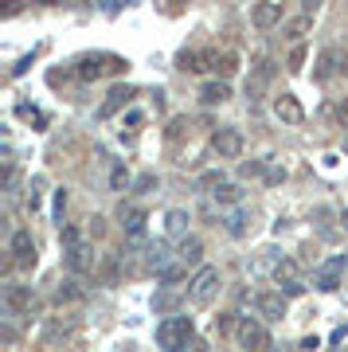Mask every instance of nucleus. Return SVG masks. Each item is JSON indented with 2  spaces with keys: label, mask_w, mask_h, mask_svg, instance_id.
Segmentation results:
<instances>
[{
  "label": "nucleus",
  "mask_w": 348,
  "mask_h": 352,
  "mask_svg": "<svg viewBox=\"0 0 348 352\" xmlns=\"http://www.w3.org/2000/svg\"><path fill=\"white\" fill-rule=\"evenodd\" d=\"M298 270H301V266L294 263V258H282V266L274 270V282H278V286H282V282H301Z\"/></svg>",
  "instance_id": "obj_33"
},
{
  "label": "nucleus",
  "mask_w": 348,
  "mask_h": 352,
  "mask_svg": "<svg viewBox=\"0 0 348 352\" xmlns=\"http://www.w3.org/2000/svg\"><path fill=\"white\" fill-rule=\"evenodd\" d=\"M239 344H243V352H270V333H266L262 321L243 317V325H239Z\"/></svg>",
  "instance_id": "obj_6"
},
{
  "label": "nucleus",
  "mask_w": 348,
  "mask_h": 352,
  "mask_svg": "<svg viewBox=\"0 0 348 352\" xmlns=\"http://www.w3.org/2000/svg\"><path fill=\"white\" fill-rule=\"evenodd\" d=\"M133 98H137V87H129V82H118V87H110L106 102L98 106V118H113V113L125 110V106H129Z\"/></svg>",
  "instance_id": "obj_8"
},
{
  "label": "nucleus",
  "mask_w": 348,
  "mask_h": 352,
  "mask_svg": "<svg viewBox=\"0 0 348 352\" xmlns=\"http://www.w3.org/2000/svg\"><path fill=\"white\" fill-rule=\"evenodd\" d=\"M348 270V258L345 254H333L329 263H321L317 270H313V289H325V294H333L336 286H340V274Z\"/></svg>",
  "instance_id": "obj_5"
},
{
  "label": "nucleus",
  "mask_w": 348,
  "mask_h": 352,
  "mask_svg": "<svg viewBox=\"0 0 348 352\" xmlns=\"http://www.w3.org/2000/svg\"><path fill=\"white\" fill-rule=\"evenodd\" d=\"M282 32H286V39H294V43H298L301 36H309V32H313V16H294V20H286V24H282Z\"/></svg>",
  "instance_id": "obj_26"
},
{
  "label": "nucleus",
  "mask_w": 348,
  "mask_h": 352,
  "mask_svg": "<svg viewBox=\"0 0 348 352\" xmlns=\"http://www.w3.org/2000/svg\"><path fill=\"white\" fill-rule=\"evenodd\" d=\"M301 349H305V352H317V349H321V340H317V337H305V340H301Z\"/></svg>",
  "instance_id": "obj_48"
},
{
  "label": "nucleus",
  "mask_w": 348,
  "mask_h": 352,
  "mask_svg": "<svg viewBox=\"0 0 348 352\" xmlns=\"http://www.w3.org/2000/svg\"><path fill=\"white\" fill-rule=\"evenodd\" d=\"M180 352H208V340L192 337V340H188V344H184V349H180Z\"/></svg>",
  "instance_id": "obj_45"
},
{
  "label": "nucleus",
  "mask_w": 348,
  "mask_h": 352,
  "mask_svg": "<svg viewBox=\"0 0 348 352\" xmlns=\"http://www.w3.org/2000/svg\"><path fill=\"white\" fill-rule=\"evenodd\" d=\"M176 305H180V289L176 286H161L153 294V309H157V314H173Z\"/></svg>",
  "instance_id": "obj_23"
},
{
  "label": "nucleus",
  "mask_w": 348,
  "mask_h": 352,
  "mask_svg": "<svg viewBox=\"0 0 348 352\" xmlns=\"http://www.w3.org/2000/svg\"><path fill=\"white\" fill-rule=\"evenodd\" d=\"M266 180H270V184H282V180H286V168H270V173H266Z\"/></svg>",
  "instance_id": "obj_47"
},
{
  "label": "nucleus",
  "mask_w": 348,
  "mask_h": 352,
  "mask_svg": "<svg viewBox=\"0 0 348 352\" xmlns=\"http://www.w3.org/2000/svg\"><path fill=\"white\" fill-rule=\"evenodd\" d=\"M43 184H47V180H43V176H32V200H28V208H32V212H39V204H43Z\"/></svg>",
  "instance_id": "obj_36"
},
{
  "label": "nucleus",
  "mask_w": 348,
  "mask_h": 352,
  "mask_svg": "<svg viewBox=\"0 0 348 352\" xmlns=\"http://www.w3.org/2000/svg\"><path fill=\"white\" fill-rule=\"evenodd\" d=\"M32 63H36V51H32V55H24V59H20V63H16L12 71H8V75H12V78H20V75H24V71H28Z\"/></svg>",
  "instance_id": "obj_41"
},
{
  "label": "nucleus",
  "mask_w": 348,
  "mask_h": 352,
  "mask_svg": "<svg viewBox=\"0 0 348 352\" xmlns=\"http://www.w3.org/2000/svg\"><path fill=\"white\" fill-rule=\"evenodd\" d=\"M212 63H215V51H180L176 55V67L184 71V75H199V71H212Z\"/></svg>",
  "instance_id": "obj_11"
},
{
  "label": "nucleus",
  "mask_w": 348,
  "mask_h": 352,
  "mask_svg": "<svg viewBox=\"0 0 348 352\" xmlns=\"http://www.w3.org/2000/svg\"><path fill=\"white\" fill-rule=\"evenodd\" d=\"M83 298H87V289L78 286L75 278H67V282H63L59 289H55V302L59 305H71V302H83Z\"/></svg>",
  "instance_id": "obj_25"
},
{
  "label": "nucleus",
  "mask_w": 348,
  "mask_h": 352,
  "mask_svg": "<svg viewBox=\"0 0 348 352\" xmlns=\"http://www.w3.org/2000/svg\"><path fill=\"white\" fill-rule=\"evenodd\" d=\"M239 325H243V321H239L235 314H219L215 317V329H219V333H231V329H239Z\"/></svg>",
  "instance_id": "obj_38"
},
{
  "label": "nucleus",
  "mask_w": 348,
  "mask_h": 352,
  "mask_svg": "<svg viewBox=\"0 0 348 352\" xmlns=\"http://www.w3.org/2000/svg\"><path fill=\"white\" fill-rule=\"evenodd\" d=\"M67 270H71V274H87V270H94V258H90L87 243L75 247V251H67Z\"/></svg>",
  "instance_id": "obj_22"
},
{
  "label": "nucleus",
  "mask_w": 348,
  "mask_h": 352,
  "mask_svg": "<svg viewBox=\"0 0 348 352\" xmlns=\"http://www.w3.org/2000/svg\"><path fill=\"white\" fill-rule=\"evenodd\" d=\"M278 294H282V298H301V294H305V282H282V286H278Z\"/></svg>",
  "instance_id": "obj_37"
},
{
  "label": "nucleus",
  "mask_w": 348,
  "mask_h": 352,
  "mask_svg": "<svg viewBox=\"0 0 348 352\" xmlns=\"http://www.w3.org/2000/svg\"><path fill=\"white\" fill-rule=\"evenodd\" d=\"M173 263H176V258L168 254V247H164V243H153L149 254H145V270H157V274H164Z\"/></svg>",
  "instance_id": "obj_18"
},
{
  "label": "nucleus",
  "mask_w": 348,
  "mask_h": 352,
  "mask_svg": "<svg viewBox=\"0 0 348 352\" xmlns=\"http://www.w3.org/2000/svg\"><path fill=\"white\" fill-rule=\"evenodd\" d=\"M270 78H274V63L270 59H262L259 67H254V75H250V82H247V94H250V102L259 98L262 90L270 87Z\"/></svg>",
  "instance_id": "obj_17"
},
{
  "label": "nucleus",
  "mask_w": 348,
  "mask_h": 352,
  "mask_svg": "<svg viewBox=\"0 0 348 352\" xmlns=\"http://www.w3.org/2000/svg\"><path fill=\"white\" fill-rule=\"evenodd\" d=\"M141 122H145V118H141V110H129V113H125V126H129V129H137Z\"/></svg>",
  "instance_id": "obj_46"
},
{
  "label": "nucleus",
  "mask_w": 348,
  "mask_h": 352,
  "mask_svg": "<svg viewBox=\"0 0 348 352\" xmlns=\"http://www.w3.org/2000/svg\"><path fill=\"white\" fill-rule=\"evenodd\" d=\"M118 219H122L125 227V235L129 239H145V208H137V204H122V212H118Z\"/></svg>",
  "instance_id": "obj_12"
},
{
  "label": "nucleus",
  "mask_w": 348,
  "mask_h": 352,
  "mask_svg": "<svg viewBox=\"0 0 348 352\" xmlns=\"http://www.w3.org/2000/svg\"><path fill=\"white\" fill-rule=\"evenodd\" d=\"M196 184H199V192H212V196H215V192L224 188L227 180H224V173H219V168H212V173H199Z\"/></svg>",
  "instance_id": "obj_30"
},
{
  "label": "nucleus",
  "mask_w": 348,
  "mask_h": 352,
  "mask_svg": "<svg viewBox=\"0 0 348 352\" xmlns=\"http://www.w3.org/2000/svg\"><path fill=\"white\" fill-rule=\"evenodd\" d=\"M348 67V55L345 47H325L321 55H317V67H313V78L317 82H329V78H336L340 71Z\"/></svg>",
  "instance_id": "obj_7"
},
{
  "label": "nucleus",
  "mask_w": 348,
  "mask_h": 352,
  "mask_svg": "<svg viewBox=\"0 0 348 352\" xmlns=\"http://www.w3.org/2000/svg\"><path fill=\"white\" fill-rule=\"evenodd\" d=\"M176 258H180L188 270H192V266L199 270V258H204V239H196V235H192V239H184V243H180V251H176Z\"/></svg>",
  "instance_id": "obj_20"
},
{
  "label": "nucleus",
  "mask_w": 348,
  "mask_h": 352,
  "mask_svg": "<svg viewBox=\"0 0 348 352\" xmlns=\"http://www.w3.org/2000/svg\"><path fill=\"white\" fill-rule=\"evenodd\" d=\"M274 118L286 122V126H301V122H305V110H301V102L294 98V94H278V98H274Z\"/></svg>",
  "instance_id": "obj_13"
},
{
  "label": "nucleus",
  "mask_w": 348,
  "mask_h": 352,
  "mask_svg": "<svg viewBox=\"0 0 348 352\" xmlns=\"http://www.w3.org/2000/svg\"><path fill=\"white\" fill-rule=\"evenodd\" d=\"M192 337H196L192 317H164L161 325H157V344H161V349H168V352H180Z\"/></svg>",
  "instance_id": "obj_2"
},
{
  "label": "nucleus",
  "mask_w": 348,
  "mask_h": 352,
  "mask_svg": "<svg viewBox=\"0 0 348 352\" xmlns=\"http://www.w3.org/2000/svg\"><path fill=\"white\" fill-rule=\"evenodd\" d=\"M59 243H63V254L75 251V247H83V231H78V227H63V231H59Z\"/></svg>",
  "instance_id": "obj_35"
},
{
  "label": "nucleus",
  "mask_w": 348,
  "mask_h": 352,
  "mask_svg": "<svg viewBox=\"0 0 348 352\" xmlns=\"http://www.w3.org/2000/svg\"><path fill=\"white\" fill-rule=\"evenodd\" d=\"M227 98H231V82H224V78H212V82L199 87V102L204 106H224Z\"/></svg>",
  "instance_id": "obj_16"
},
{
  "label": "nucleus",
  "mask_w": 348,
  "mask_h": 352,
  "mask_svg": "<svg viewBox=\"0 0 348 352\" xmlns=\"http://www.w3.org/2000/svg\"><path fill=\"white\" fill-rule=\"evenodd\" d=\"M305 59H309V47H305V43H294V47H290V55H286V71H294V75H298L301 67H305Z\"/></svg>",
  "instance_id": "obj_31"
},
{
  "label": "nucleus",
  "mask_w": 348,
  "mask_h": 352,
  "mask_svg": "<svg viewBox=\"0 0 348 352\" xmlns=\"http://www.w3.org/2000/svg\"><path fill=\"white\" fill-rule=\"evenodd\" d=\"M282 266V254L274 251V247H266V251H259V258H254V274H262V270H278Z\"/></svg>",
  "instance_id": "obj_29"
},
{
  "label": "nucleus",
  "mask_w": 348,
  "mask_h": 352,
  "mask_svg": "<svg viewBox=\"0 0 348 352\" xmlns=\"http://www.w3.org/2000/svg\"><path fill=\"white\" fill-rule=\"evenodd\" d=\"M340 227H345V231H348V208H345V212H340Z\"/></svg>",
  "instance_id": "obj_49"
},
{
  "label": "nucleus",
  "mask_w": 348,
  "mask_h": 352,
  "mask_svg": "<svg viewBox=\"0 0 348 352\" xmlns=\"http://www.w3.org/2000/svg\"><path fill=\"white\" fill-rule=\"evenodd\" d=\"M188 129H192V122H188V113H176L173 122H168V129H164V138L168 141H180L188 133Z\"/></svg>",
  "instance_id": "obj_34"
},
{
  "label": "nucleus",
  "mask_w": 348,
  "mask_h": 352,
  "mask_svg": "<svg viewBox=\"0 0 348 352\" xmlns=\"http://www.w3.org/2000/svg\"><path fill=\"white\" fill-rule=\"evenodd\" d=\"M239 173H243V176H262V173H270V168H266V161H247Z\"/></svg>",
  "instance_id": "obj_40"
},
{
  "label": "nucleus",
  "mask_w": 348,
  "mask_h": 352,
  "mask_svg": "<svg viewBox=\"0 0 348 352\" xmlns=\"http://www.w3.org/2000/svg\"><path fill=\"white\" fill-rule=\"evenodd\" d=\"M90 235H94V239H102V235H106V219H102V215H94V219H90Z\"/></svg>",
  "instance_id": "obj_44"
},
{
  "label": "nucleus",
  "mask_w": 348,
  "mask_h": 352,
  "mask_svg": "<svg viewBox=\"0 0 348 352\" xmlns=\"http://www.w3.org/2000/svg\"><path fill=\"white\" fill-rule=\"evenodd\" d=\"M247 223H250L247 208H235V212L224 215V227H227V235H231V239H243V235H247Z\"/></svg>",
  "instance_id": "obj_21"
},
{
  "label": "nucleus",
  "mask_w": 348,
  "mask_h": 352,
  "mask_svg": "<svg viewBox=\"0 0 348 352\" xmlns=\"http://www.w3.org/2000/svg\"><path fill=\"white\" fill-rule=\"evenodd\" d=\"M212 149L224 157V161H239L243 157V149H247V141H243V129L235 126H219L212 133Z\"/></svg>",
  "instance_id": "obj_4"
},
{
  "label": "nucleus",
  "mask_w": 348,
  "mask_h": 352,
  "mask_svg": "<svg viewBox=\"0 0 348 352\" xmlns=\"http://www.w3.org/2000/svg\"><path fill=\"white\" fill-rule=\"evenodd\" d=\"M215 204H219V208H231V204H243V188H239V184H224V188L215 192Z\"/></svg>",
  "instance_id": "obj_32"
},
{
  "label": "nucleus",
  "mask_w": 348,
  "mask_h": 352,
  "mask_svg": "<svg viewBox=\"0 0 348 352\" xmlns=\"http://www.w3.org/2000/svg\"><path fill=\"white\" fill-rule=\"evenodd\" d=\"M63 212H67V192H55V219H59V223H63Z\"/></svg>",
  "instance_id": "obj_43"
},
{
  "label": "nucleus",
  "mask_w": 348,
  "mask_h": 352,
  "mask_svg": "<svg viewBox=\"0 0 348 352\" xmlns=\"http://www.w3.org/2000/svg\"><path fill=\"white\" fill-rule=\"evenodd\" d=\"M219 286H224L219 266H199L196 274H192V282H188V298H192V305H212Z\"/></svg>",
  "instance_id": "obj_3"
},
{
  "label": "nucleus",
  "mask_w": 348,
  "mask_h": 352,
  "mask_svg": "<svg viewBox=\"0 0 348 352\" xmlns=\"http://www.w3.org/2000/svg\"><path fill=\"white\" fill-rule=\"evenodd\" d=\"M254 309H259L266 321H282V317H286V298H282L278 289H274V294H259V298H254Z\"/></svg>",
  "instance_id": "obj_15"
},
{
  "label": "nucleus",
  "mask_w": 348,
  "mask_h": 352,
  "mask_svg": "<svg viewBox=\"0 0 348 352\" xmlns=\"http://www.w3.org/2000/svg\"><path fill=\"white\" fill-rule=\"evenodd\" d=\"M188 223H192V215H188L184 208H173V212L164 215V235H168V239H180L188 231Z\"/></svg>",
  "instance_id": "obj_19"
},
{
  "label": "nucleus",
  "mask_w": 348,
  "mask_h": 352,
  "mask_svg": "<svg viewBox=\"0 0 348 352\" xmlns=\"http://www.w3.org/2000/svg\"><path fill=\"white\" fill-rule=\"evenodd\" d=\"M12 266H20V270L36 266V239H32V231H12Z\"/></svg>",
  "instance_id": "obj_9"
},
{
  "label": "nucleus",
  "mask_w": 348,
  "mask_h": 352,
  "mask_svg": "<svg viewBox=\"0 0 348 352\" xmlns=\"http://www.w3.org/2000/svg\"><path fill=\"white\" fill-rule=\"evenodd\" d=\"M125 67H129V63H125L122 55L98 51V55H83V59H75V78L94 82V78H102V75H122Z\"/></svg>",
  "instance_id": "obj_1"
},
{
  "label": "nucleus",
  "mask_w": 348,
  "mask_h": 352,
  "mask_svg": "<svg viewBox=\"0 0 348 352\" xmlns=\"http://www.w3.org/2000/svg\"><path fill=\"white\" fill-rule=\"evenodd\" d=\"M4 305H8V309H12V314H32V309H36V289L32 286H4Z\"/></svg>",
  "instance_id": "obj_10"
},
{
  "label": "nucleus",
  "mask_w": 348,
  "mask_h": 352,
  "mask_svg": "<svg viewBox=\"0 0 348 352\" xmlns=\"http://www.w3.org/2000/svg\"><path fill=\"white\" fill-rule=\"evenodd\" d=\"M149 188H157V173H145V176H137V184H133V192H137V196H145Z\"/></svg>",
  "instance_id": "obj_39"
},
{
  "label": "nucleus",
  "mask_w": 348,
  "mask_h": 352,
  "mask_svg": "<svg viewBox=\"0 0 348 352\" xmlns=\"http://www.w3.org/2000/svg\"><path fill=\"white\" fill-rule=\"evenodd\" d=\"M133 176H129V168H125V164H113L110 168V188L113 192H133Z\"/></svg>",
  "instance_id": "obj_27"
},
{
  "label": "nucleus",
  "mask_w": 348,
  "mask_h": 352,
  "mask_svg": "<svg viewBox=\"0 0 348 352\" xmlns=\"http://www.w3.org/2000/svg\"><path fill=\"white\" fill-rule=\"evenodd\" d=\"M250 20H254V28H274V24H286V12H282V4L278 0H262V4H254V12H250Z\"/></svg>",
  "instance_id": "obj_14"
},
{
  "label": "nucleus",
  "mask_w": 348,
  "mask_h": 352,
  "mask_svg": "<svg viewBox=\"0 0 348 352\" xmlns=\"http://www.w3.org/2000/svg\"><path fill=\"white\" fill-rule=\"evenodd\" d=\"M184 278H188V266L180 263V258H176V263L168 266L164 274H157V282H161V286H176V282H184ZM188 282H192V278H188Z\"/></svg>",
  "instance_id": "obj_28"
},
{
  "label": "nucleus",
  "mask_w": 348,
  "mask_h": 352,
  "mask_svg": "<svg viewBox=\"0 0 348 352\" xmlns=\"http://www.w3.org/2000/svg\"><path fill=\"white\" fill-rule=\"evenodd\" d=\"M212 71H215V75H224V82H227V78L239 71V55H235V51H215Z\"/></svg>",
  "instance_id": "obj_24"
},
{
  "label": "nucleus",
  "mask_w": 348,
  "mask_h": 352,
  "mask_svg": "<svg viewBox=\"0 0 348 352\" xmlns=\"http://www.w3.org/2000/svg\"><path fill=\"white\" fill-rule=\"evenodd\" d=\"M102 282H118V266H113V258H106V263H102Z\"/></svg>",
  "instance_id": "obj_42"
}]
</instances>
